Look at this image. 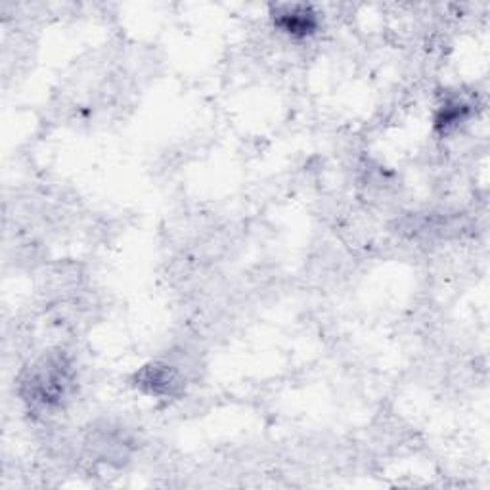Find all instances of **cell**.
<instances>
[{
    "label": "cell",
    "instance_id": "obj_1",
    "mask_svg": "<svg viewBox=\"0 0 490 490\" xmlns=\"http://www.w3.org/2000/svg\"><path fill=\"white\" fill-rule=\"evenodd\" d=\"M317 14H312L307 6H286L278 10L276 26L289 34H310L317 29Z\"/></svg>",
    "mask_w": 490,
    "mask_h": 490
}]
</instances>
